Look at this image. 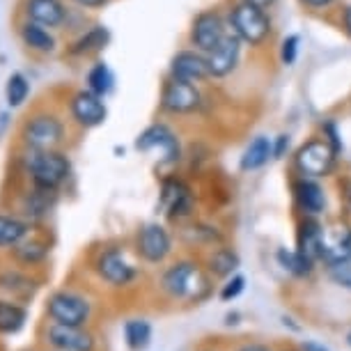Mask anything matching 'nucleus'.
Wrapping results in <instances>:
<instances>
[{
    "label": "nucleus",
    "mask_w": 351,
    "mask_h": 351,
    "mask_svg": "<svg viewBox=\"0 0 351 351\" xmlns=\"http://www.w3.org/2000/svg\"><path fill=\"white\" fill-rule=\"evenodd\" d=\"M161 289L172 299L200 303L211 294V280L195 262L182 260L165 269L161 278Z\"/></svg>",
    "instance_id": "nucleus-1"
},
{
    "label": "nucleus",
    "mask_w": 351,
    "mask_h": 351,
    "mask_svg": "<svg viewBox=\"0 0 351 351\" xmlns=\"http://www.w3.org/2000/svg\"><path fill=\"white\" fill-rule=\"evenodd\" d=\"M25 165H28V172L37 189L56 191L69 177L67 156L53 149H32L25 158Z\"/></svg>",
    "instance_id": "nucleus-2"
},
{
    "label": "nucleus",
    "mask_w": 351,
    "mask_h": 351,
    "mask_svg": "<svg viewBox=\"0 0 351 351\" xmlns=\"http://www.w3.org/2000/svg\"><path fill=\"white\" fill-rule=\"evenodd\" d=\"M230 21L232 28H234V35L250 46H260L271 32V21L264 14V10L248 3V0H243V3H239L232 10Z\"/></svg>",
    "instance_id": "nucleus-3"
},
{
    "label": "nucleus",
    "mask_w": 351,
    "mask_h": 351,
    "mask_svg": "<svg viewBox=\"0 0 351 351\" xmlns=\"http://www.w3.org/2000/svg\"><path fill=\"white\" fill-rule=\"evenodd\" d=\"M337 152L328 141H310L296 152V168L303 177H328L335 168Z\"/></svg>",
    "instance_id": "nucleus-4"
},
{
    "label": "nucleus",
    "mask_w": 351,
    "mask_h": 351,
    "mask_svg": "<svg viewBox=\"0 0 351 351\" xmlns=\"http://www.w3.org/2000/svg\"><path fill=\"white\" fill-rule=\"evenodd\" d=\"M49 317L53 324L85 326V322L90 319V303L74 291H56L49 299Z\"/></svg>",
    "instance_id": "nucleus-5"
},
{
    "label": "nucleus",
    "mask_w": 351,
    "mask_h": 351,
    "mask_svg": "<svg viewBox=\"0 0 351 351\" xmlns=\"http://www.w3.org/2000/svg\"><path fill=\"white\" fill-rule=\"evenodd\" d=\"M64 127L53 115H35L23 127V141L30 149H53L62 141Z\"/></svg>",
    "instance_id": "nucleus-6"
},
{
    "label": "nucleus",
    "mask_w": 351,
    "mask_h": 351,
    "mask_svg": "<svg viewBox=\"0 0 351 351\" xmlns=\"http://www.w3.org/2000/svg\"><path fill=\"white\" fill-rule=\"evenodd\" d=\"M46 340L58 351H95L97 340L85 326H67V324H51L46 330Z\"/></svg>",
    "instance_id": "nucleus-7"
},
{
    "label": "nucleus",
    "mask_w": 351,
    "mask_h": 351,
    "mask_svg": "<svg viewBox=\"0 0 351 351\" xmlns=\"http://www.w3.org/2000/svg\"><path fill=\"white\" fill-rule=\"evenodd\" d=\"M97 274L108 285H112V287H127V285L136 280L138 271L134 264L124 257L122 250L112 248L101 253V257L97 260Z\"/></svg>",
    "instance_id": "nucleus-8"
},
{
    "label": "nucleus",
    "mask_w": 351,
    "mask_h": 351,
    "mask_svg": "<svg viewBox=\"0 0 351 351\" xmlns=\"http://www.w3.org/2000/svg\"><path fill=\"white\" fill-rule=\"evenodd\" d=\"M200 92L193 83L172 76L163 88L161 106L168 112H193L200 106Z\"/></svg>",
    "instance_id": "nucleus-9"
},
{
    "label": "nucleus",
    "mask_w": 351,
    "mask_h": 351,
    "mask_svg": "<svg viewBox=\"0 0 351 351\" xmlns=\"http://www.w3.org/2000/svg\"><path fill=\"white\" fill-rule=\"evenodd\" d=\"M138 250H141L143 260L149 264H161L172 250V239L168 230L158 223L145 225L138 234Z\"/></svg>",
    "instance_id": "nucleus-10"
},
{
    "label": "nucleus",
    "mask_w": 351,
    "mask_h": 351,
    "mask_svg": "<svg viewBox=\"0 0 351 351\" xmlns=\"http://www.w3.org/2000/svg\"><path fill=\"white\" fill-rule=\"evenodd\" d=\"M223 37H225V23L221 14H216V12H202L193 21L191 42L195 44L197 51L209 53L211 49H216V46L221 44Z\"/></svg>",
    "instance_id": "nucleus-11"
},
{
    "label": "nucleus",
    "mask_w": 351,
    "mask_h": 351,
    "mask_svg": "<svg viewBox=\"0 0 351 351\" xmlns=\"http://www.w3.org/2000/svg\"><path fill=\"white\" fill-rule=\"evenodd\" d=\"M136 147L143 152L158 149L163 154L165 163H172L180 158V143H177L175 134L165 127V124H154V127L145 129L136 141Z\"/></svg>",
    "instance_id": "nucleus-12"
},
{
    "label": "nucleus",
    "mask_w": 351,
    "mask_h": 351,
    "mask_svg": "<svg viewBox=\"0 0 351 351\" xmlns=\"http://www.w3.org/2000/svg\"><path fill=\"white\" fill-rule=\"evenodd\" d=\"M161 207L165 209V214H168V218H172V221H180V218L191 216V211H193V195H191L186 184H182L177 180L163 182Z\"/></svg>",
    "instance_id": "nucleus-13"
},
{
    "label": "nucleus",
    "mask_w": 351,
    "mask_h": 351,
    "mask_svg": "<svg viewBox=\"0 0 351 351\" xmlns=\"http://www.w3.org/2000/svg\"><path fill=\"white\" fill-rule=\"evenodd\" d=\"M71 115L81 127H99L106 120V104L92 90H81L71 99Z\"/></svg>",
    "instance_id": "nucleus-14"
},
{
    "label": "nucleus",
    "mask_w": 351,
    "mask_h": 351,
    "mask_svg": "<svg viewBox=\"0 0 351 351\" xmlns=\"http://www.w3.org/2000/svg\"><path fill=\"white\" fill-rule=\"evenodd\" d=\"M239 42L241 39L237 35H225L221 39V44L207 53L211 76H228L230 71L237 67V62H239V53H241Z\"/></svg>",
    "instance_id": "nucleus-15"
},
{
    "label": "nucleus",
    "mask_w": 351,
    "mask_h": 351,
    "mask_svg": "<svg viewBox=\"0 0 351 351\" xmlns=\"http://www.w3.org/2000/svg\"><path fill=\"white\" fill-rule=\"evenodd\" d=\"M351 255V228L349 225H335L324 228L322 234V262L333 264Z\"/></svg>",
    "instance_id": "nucleus-16"
},
{
    "label": "nucleus",
    "mask_w": 351,
    "mask_h": 351,
    "mask_svg": "<svg viewBox=\"0 0 351 351\" xmlns=\"http://www.w3.org/2000/svg\"><path fill=\"white\" fill-rule=\"evenodd\" d=\"M172 76L175 78H182V81H204L207 76H211L209 71V62H207V56L197 51H182L172 58Z\"/></svg>",
    "instance_id": "nucleus-17"
},
{
    "label": "nucleus",
    "mask_w": 351,
    "mask_h": 351,
    "mask_svg": "<svg viewBox=\"0 0 351 351\" xmlns=\"http://www.w3.org/2000/svg\"><path fill=\"white\" fill-rule=\"evenodd\" d=\"M294 197L306 216H319L326 209V193L313 177H301L294 182Z\"/></svg>",
    "instance_id": "nucleus-18"
},
{
    "label": "nucleus",
    "mask_w": 351,
    "mask_h": 351,
    "mask_svg": "<svg viewBox=\"0 0 351 351\" xmlns=\"http://www.w3.org/2000/svg\"><path fill=\"white\" fill-rule=\"evenodd\" d=\"M322 234H324V225L315 221V216H306L299 225L296 232V250L310 257L315 264L322 262Z\"/></svg>",
    "instance_id": "nucleus-19"
},
{
    "label": "nucleus",
    "mask_w": 351,
    "mask_h": 351,
    "mask_svg": "<svg viewBox=\"0 0 351 351\" xmlns=\"http://www.w3.org/2000/svg\"><path fill=\"white\" fill-rule=\"evenodd\" d=\"M25 14L30 21L44 25V28H56L64 21V8L60 0H28Z\"/></svg>",
    "instance_id": "nucleus-20"
},
{
    "label": "nucleus",
    "mask_w": 351,
    "mask_h": 351,
    "mask_svg": "<svg viewBox=\"0 0 351 351\" xmlns=\"http://www.w3.org/2000/svg\"><path fill=\"white\" fill-rule=\"evenodd\" d=\"M124 344L129 347V351H145L152 344V335H154V328L147 319H129L124 322Z\"/></svg>",
    "instance_id": "nucleus-21"
},
{
    "label": "nucleus",
    "mask_w": 351,
    "mask_h": 351,
    "mask_svg": "<svg viewBox=\"0 0 351 351\" xmlns=\"http://www.w3.org/2000/svg\"><path fill=\"white\" fill-rule=\"evenodd\" d=\"M271 156H274V143H271L269 138L260 136V138H255V141L248 145L246 152H243V156L239 161V168L243 172L257 170V168H262V165L267 163Z\"/></svg>",
    "instance_id": "nucleus-22"
},
{
    "label": "nucleus",
    "mask_w": 351,
    "mask_h": 351,
    "mask_svg": "<svg viewBox=\"0 0 351 351\" xmlns=\"http://www.w3.org/2000/svg\"><path fill=\"white\" fill-rule=\"evenodd\" d=\"M239 264H241L239 255L232 248H216L207 260V271L214 278H230L237 274Z\"/></svg>",
    "instance_id": "nucleus-23"
},
{
    "label": "nucleus",
    "mask_w": 351,
    "mask_h": 351,
    "mask_svg": "<svg viewBox=\"0 0 351 351\" xmlns=\"http://www.w3.org/2000/svg\"><path fill=\"white\" fill-rule=\"evenodd\" d=\"M276 260L285 271H287V274H291L294 278H308L310 274H313V269H315V262L310 260V257L303 255V253H299V250L280 248L276 253Z\"/></svg>",
    "instance_id": "nucleus-24"
},
{
    "label": "nucleus",
    "mask_w": 351,
    "mask_h": 351,
    "mask_svg": "<svg viewBox=\"0 0 351 351\" xmlns=\"http://www.w3.org/2000/svg\"><path fill=\"white\" fill-rule=\"evenodd\" d=\"M21 37L25 46H30L32 51H39V53H51L56 49V39L49 30L44 28V25H39L35 21H28L21 28Z\"/></svg>",
    "instance_id": "nucleus-25"
},
{
    "label": "nucleus",
    "mask_w": 351,
    "mask_h": 351,
    "mask_svg": "<svg viewBox=\"0 0 351 351\" xmlns=\"http://www.w3.org/2000/svg\"><path fill=\"white\" fill-rule=\"evenodd\" d=\"M25 319H28L25 308L10 301H0V333H8V335L19 333L23 328Z\"/></svg>",
    "instance_id": "nucleus-26"
},
{
    "label": "nucleus",
    "mask_w": 351,
    "mask_h": 351,
    "mask_svg": "<svg viewBox=\"0 0 351 351\" xmlns=\"http://www.w3.org/2000/svg\"><path fill=\"white\" fill-rule=\"evenodd\" d=\"M28 234V223L12 216H0V248L19 246Z\"/></svg>",
    "instance_id": "nucleus-27"
},
{
    "label": "nucleus",
    "mask_w": 351,
    "mask_h": 351,
    "mask_svg": "<svg viewBox=\"0 0 351 351\" xmlns=\"http://www.w3.org/2000/svg\"><path fill=\"white\" fill-rule=\"evenodd\" d=\"M112 83H115V78H112V71L106 67L104 62H97L95 67L90 69L88 74V90H92L95 95L104 97L108 95L112 90Z\"/></svg>",
    "instance_id": "nucleus-28"
},
{
    "label": "nucleus",
    "mask_w": 351,
    "mask_h": 351,
    "mask_svg": "<svg viewBox=\"0 0 351 351\" xmlns=\"http://www.w3.org/2000/svg\"><path fill=\"white\" fill-rule=\"evenodd\" d=\"M28 92H30V85L25 81V76L12 74L8 78V85H5V99H8L10 108H19V106L28 99Z\"/></svg>",
    "instance_id": "nucleus-29"
},
{
    "label": "nucleus",
    "mask_w": 351,
    "mask_h": 351,
    "mask_svg": "<svg viewBox=\"0 0 351 351\" xmlns=\"http://www.w3.org/2000/svg\"><path fill=\"white\" fill-rule=\"evenodd\" d=\"M108 42V30L101 28V25H97V28H92L88 35H83L78 42L74 44V49H71V53H90V51H97L101 49V46Z\"/></svg>",
    "instance_id": "nucleus-30"
},
{
    "label": "nucleus",
    "mask_w": 351,
    "mask_h": 351,
    "mask_svg": "<svg viewBox=\"0 0 351 351\" xmlns=\"http://www.w3.org/2000/svg\"><path fill=\"white\" fill-rule=\"evenodd\" d=\"M46 253H49V248L44 246V243L39 241H30V243H19V246L14 248V255L19 262L23 264H37L42 262Z\"/></svg>",
    "instance_id": "nucleus-31"
},
{
    "label": "nucleus",
    "mask_w": 351,
    "mask_h": 351,
    "mask_svg": "<svg viewBox=\"0 0 351 351\" xmlns=\"http://www.w3.org/2000/svg\"><path fill=\"white\" fill-rule=\"evenodd\" d=\"M326 269H328V278L337 285V287L351 291V255L344 257L340 262L328 264Z\"/></svg>",
    "instance_id": "nucleus-32"
},
{
    "label": "nucleus",
    "mask_w": 351,
    "mask_h": 351,
    "mask_svg": "<svg viewBox=\"0 0 351 351\" xmlns=\"http://www.w3.org/2000/svg\"><path fill=\"white\" fill-rule=\"evenodd\" d=\"M243 289H246V278L239 276V274L230 276V278H228V282H225L223 287H221V301L230 303V301L239 299Z\"/></svg>",
    "instance_id": "nucleus-33"
},
{
    "label": "nucleus",
    "mask_w": 351,
    "mask_h": 351,
    "mask_svg": "<svg viewBox=\"0 0 351 351\" xmlns=\"http://www.w3.org/2000/svg\"><path fill=\"white\" fill-rule=\"evenodd\" d=\"M296 53H299V37L296 35H289L285 37L282 42V49H280V58H282V64H294L296 62Z\"/></svg>",
    "instance_id": "nucleus-34"
},
{
    "label": "nucleus",
    "mask_w": 351,
    "mask_h": 351,
    "mask_svg": "<svg viewBox=\"0 0 351 351\" xmlns=\"http://www.w3.org/2000/svg\"><path fill=\"white\" fill-rule=\"evenodd\" d=\"M287 147H289V136H278V141L274 145V158H282Z\"/></svg>",
    "instance_id": "nucleus-35"
},
{
    "label": "nucleus",
    "mask_w": 351,
    "mask_h": 351,
    "mask_svg": "<svg viewBox=\"0 0 351 351\" xmlns=\"http://www.w3.org/2000/svg\"><path fill=\"white\" fill-rule=\"evenodd\" d=\"M301 351H330L326 344L317 342V340H306L301 344Z\"/></svg>",
    "instance_id": "nucleus-36"
},
{
    "label": "nucleus",
    "mask_w": 351,
    "mask_h": 351,
    "mask_svg": "<svg viewBox=\"0 0 351 351\" xmlns=\"http://www.w3.org/2000/svg\"><path fill=\"white\" fill-rule=\"evenodd\" d=\"M237 351H274L269 344H262V342H248V344H241Z\"/></svg>",
    "instance_id": "nucleus-37"
},
{
    "label": "nucleus",
    "mask_w": 351,
    "mask_h": 351,
    "mask_svg": "<svg viewBox=\"0 0 351 351\" xmlns=\"http://www.w3.org/2000/svg\"><path fill=\"white\" fill-rule=\"evenodd\" d=\"M342 23H344V30L351 35V8H347L342 12Z\"/></svg>",
    "instance_id": "nucleus-38"
},
{
    "label": "nucleus",
    "mask_w": 351,
    "mask_h": 351,
    "mask_svg": "<svg viewBox=\"0 0 351 351\" xmlns=\"http://www.w3.org/2000/svg\"><path fill=\"white\" fill-rule=\"evenodd\" d=\"M306 5H310V8H326V5H330L333 0H303Z\"/></svg>",
    "instance_id": "nucleus-39"
},
{
    "label": "nucleus",
    "mask_w": 351,
    "mask_h": 351,
    "mask_svg": "<svg viewBox=\"0 0 351 351\" xmlns=\"http://www.w3.org/2000/svg\"><path fill=\"white\" fill-rule=\"evenodd\" d=\"M78 5H83V8H99V5H104L106 0H76Z\"/></svg>",
    "instance_id": "nucleus-40"
},
{
    "label": "nucleus",
    "mask_w": 351,
    "mask_h": 351,
    "mask_svg": "<svg viewBox=\"0 0 351 351\" xmlns=\"http://www.w3.org/2000/svg\"><path fill=\"white\" fill-rule=\"evenodd\" d=\"M248 3H253V5H257V8H269V5H274V0H248Z\"/></svg>",
    "instance_id": "nucleus-41"
},
{
    "label": "nucleus",
    "mask_w": 351,
    "mask_h": 351,
    "mask_svg": "<svg viewBox=\"0 0 351 351\" xmlns=\"http://www.w3.org/2000/svg\"><path fill=\"white\" fill-rule=\"evenodd\" d=\"M347 197H349V202H351V184L347 186Z\"/></svg>",
    "instance_id": "nucleus-42"
},
{
    "label": "nucleus",
    "mask_w": 351,
    "mask_h": 351,
    "mask_svg": "<svg viewBox=\"0 0 351 351\" xmlns=\"http://www.w3.org/2000/svg\"><path fill=\"white\" fill-rule=\"evenodd\" d=\"M347 344H349V347H351V333L347 335Z\"/></svg>",
    "instance_id": "nucleus-43"
}]
</instances>
